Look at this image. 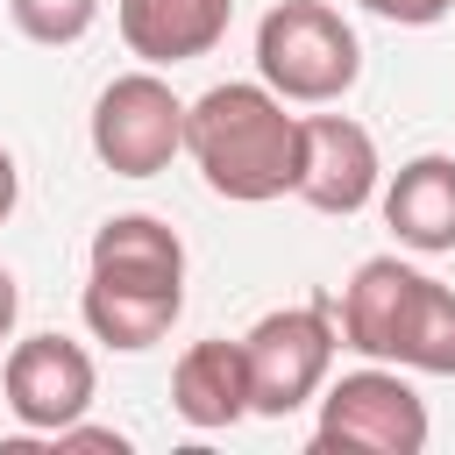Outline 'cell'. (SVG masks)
Listing matches in <instances>:
<instances>
[{"label":"cell","mask_w":455,"mask_h":455,"mask_svg":"<svg viewBox=\"0 0 455 455\" xmlns=\"http://www.w3.org/2000/svg\"><path fill=\"white\" fill-rule=\"evenodd\" d=\"M377 185H384V164H377V142H370L363 121H348V114H299V185L291 192L313 213L348 220V213H363L377 199Z\"/></svg>","instance_id":"cell-8"},{"label":"cell","mask_w":455,"mask_h":455,"mask_svg":"<svg viewBox=\"0 0 455 455\" xmlns=\"http://www.w3.org/2000/svg\"><path fill=\"white\" fill-rule=\"evenodd\" d=\"M0 391H7V412H14L28 434L50 441L57 427H71V419L92 405L100 370H92V355H85L71 334H28V341L7 348Z\"/></svg>","instance_id":"cell-7"},{"label":"cell","mask_w":455,"mask_h":455,"mask_svg":"<svg viewBox=\"0 0 455 455\" xmlns=\"http://www.w3.org/2000/svg\"><path fill=\"white\" fill-rule=\"evenodd\" d=\"M355 7H370L377 21H398V28H434L455 14V0H355Z\"/></svg>","instance_id":"cell-14"},{"label":"cell","mask_w":455,"mask_h":455,"mask_svg":"<svg viewBox=\"0 0 455 455\" xmlns=\"http://www.w3.org/2000/svg\"><path fill=\"white\" fill-rule=\"evenodd\" d=\"M256 78L284 107H334L363 78V43L327 0H277L256 21Z\"/></svg>","instance_id":"cell-3"},{"label":"cell","mask_w":455,"mask_h":455,"mask_svg":"<svg viewBox=\"0 0 455 455\" xmlns=\"http://www.w3.org/2000/svg\"><path fill=\"white\" fill-rule=\"evenodd\" d=\"M427 434H434L427 398L391 363H370V370L320 384V427H313L320 455H419Z\"/></svg>","instance_id":"cell-4"},{"label":"cell","mask_w":455,"mask_h":455,"mask_svg":"<svg viewBox=\"0 0 455 455\" xmlns=\"http://www.w3.org/2000/svg\"><path fill=\"white\" fill-rule=\"evenodd\" d=\"M7 14H14V28H21L28 43L64 50V43H78V36L100 21V0H7Z\"/></svg>","instance_id":"cell-13"},{"label":"cell","mask_w":455,"mask_h":455,"mask_svg":"<svg viewBox=\"0 0 455 455\" xmlns=\"http://www.w3.org/2000/svg\"><path fill=\"white\" fill-rule=\"evenodd\" d=\"M334 341L341 334H334L327 306H277V313H263L242 334V355H249V412L291 419L299 405H313L320 384H327Z\"/></svg>","instance_id":"cell-5"},{"label":"cell","mask_w":455,"mask_h":455,"mask_svg":"<svg viewBox=\"0 0 455 455\" xmlns=\"http://www.w3.org/2000/svg\"><path fill=\"white\" fill-rule=\"evenodd\" d=\"M228 21H235V0H114V28L128 57H142L149 71L206 57L228 36Z\"/></svg>","instance_id":"cell-10"},{"label":"cell","mask_w":455,"mask_h":455,"mask_svg":"<svg viewBox=\"0 0 455 455\" xmlns=\"http://www.w3.org/2000/svg\"><path fill=\"white\" fill-rule=\"evenodd\" d=\"M384 228L419 256H448L455 249V156L427 149L398 164L384 185Z\"/></svg>","instance_id":"cell-12"},{"label":"cell","mask_w":455,"mask_h":455,"mask_svg":"<svg viewBox=\"0 0 455 455\" xmlns=\"http://www.w3.org/2000/svg\"><path fill=\"white\" fill-rule=\"evenodd\" d=\"M419 284H427V270H412V263H398V256H370V263H355V277L341 284V327H334L341 348H355V355L398 370V348H405Z\"/></svg>","instance_id":"cell-9"},{"label":"cell","mask_w":455,"mask_h":455,"mask_svg":"<svg viewBox=\"0 0 455 455\" xmlns=\"http://www.w3.org/2000/svg\"><path fill=\"white\" fill-rule=\"evenodd\" d=\"M185 149V100L142 64L100 85L92 100V156L114 178H156Z\"/></svg>","instance_id":"cell-6"},{"label":"cell","mask_w":455,"mask_h":455,"mask_svg":"<svg viewBox=\"0 0 455 455\" xmlns=\"http://www.w3.org/2000/svg\"><path fill=\"white\" fill-rule=\"evenodd\" d=\"M14 313H21V284H14V270L0 263V341L14 334Z\"/></svg>","instance_id":"cell-15"},{"label":"cell","mask_w":455,"mask_h":455,"mask_svg":"<svg viewBox=\"0 0 455 455\" xmlns=\"http://www.w3.org/2000/svg\"><path fill=\"white\" fill-rule=\"evenodd\" d=\"M185 156L199 164L206 192L235 206L284 199L299 185V114H284V100L263 78L206 85L185 107Z\"/></svg>","instance_id":"cell-2"},{"label":"cell","mask_w":455,"mask_h":455,"mask_svg":"<svg viewBox=\"0 0 455 455\" xmlns=\"http://www.w3.org/2000/svg\"><path fill=\"white\" fill-rule=\"evenodd\" d=\"M78 313H85L92 341H107L121 355L164 341L185 313V242H178V228L156 220V213L100 220L92 256H85Z\"/></svg>","instance_id":"cell-1"},{"label":"cell","mask_w":455,"mask_h":455,"mask_svg":"<svg viewBox=\"0 0 455 455\" xmlns=\"http://www.w3.org/2000/svg\"><path fill=\"white\" fill-rule=\"evenodd\" d=\"M171 412L199 434H220L235 419H249V355L242 341H192L171 370Z\"/></svg>","instance_id":"cell-11"},{"label":"cell","mask_w":455,"mask_h":455,"mask_svg":"<svg viewBox=\"0 0 455 455\" xmlns=\"http://www.w3.org/2000/svg\"><path fill=\"white\" fill-rule=\"evenodd\" d=\"M14 199H21V171H14V156L0 149V220L14 213Z\"/></svg>","instance_id":"cell-16"}]
</instances>
